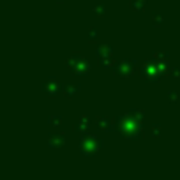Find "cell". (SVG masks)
<instances>
[{"instance_id":"3","label":"cell","mask_w":180,"mask_h":180,"mask_svg":"<svg viewBox=\"0 0 180 180\" xmlns=\"http://www.w3.org/2000/svg\"><path fill=\"white\" fill-rule=\"evenodd\" d=\"M60 120H62L60 117H51L50 122H53V125H58V122H60Z\"/></svg>"},{"instance_id":"1","label":"cell","mask_w":180,"mask_h":180,"mask_svg":"<svg viewBox=\"0 0 180 180\" xmlns=\"http://www.w3.org/2000/svg\"><path fill=\"white\" fill-rule=\"evenodd\" d=\"M131 5H132V9L140 11L143 5H145V0H131Z\"/></svg>"},{"instance_id":"2","label":"cell","mask_w":180,"mask_h":180,"mask_svg":"<svg viewBox=\"0 0 180 180\" xmlns=\"http://www.w3.org/2000/svg\"><path fill=\"white\" fill-rule=\"evenodd\" d=\"M44 90H46V94H48V95H55V92L58 90V83H57V85H55V83H51L50 88H44Z\"/></svg>"}]
</instances>
